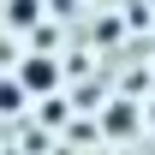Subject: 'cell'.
I'll return each instance as SVG.
<instances>
[{
	"label": "cell",
	"instance_id": "cell-1",
	"mask_svg": "<svg viewBox=\"0 0 155 155\" xmlns=\"http://www.w3.org/2000/svg\"><path fill=\"white\" fill-rule=\"evenodd\" d=\"M12 84H18L24 96H48V90L60 84V66L48 54H30V60H18V78H12Z\"/></svg>",
	"mask_w": 155,
	"mask_h": 155
},
{
	"label": "cell",
	"instance_id": "cell-2",
	"mask_svg": "<svg viewBox=\"0 0 155 155\" xmlns=\"http://www.w3.org/2000/svg\"><path fill=\"white\" fill-rule=\"evenodd\" d=\"M137 125H143V114H137L131 101H114L107 107V137H137Z\"/></svg>",
	"mask_w": 155,
	"mask_h": 155
},
{
	"label": "cell",
	"instance_id": "cell-3",
	"mask_svg": "<svg viewBox=\"0 0 155 155\" xmlns=\"http://www.w3.org/2000/svg\"><path fill=\"white\" fill-rule=\"evenodd\" d=\"M6 18H12V24H30V18H36V0H12Z\"/></svg>",
	"mask_w": 155,
	"mask_h": 155
},
{
	"label": "cell",
	"instance_id": "cell-4",
	"mask_svg": "<svg viewBox=\"0 0 155 155\" xmlns=\"http://www.w3.org/2000/svg\"><path fill=\"white\" fill-rule=\"evenodd\" d=\"M18 101H24V90L12 84V78H6V84H0V107H18Z\"/></svg>",
	"mask_w": 155,
	"mask_h": 155
},
{
	"label": "cell",
	"instance_id": "cell-5",
	"mask_svg": "<svg viewBox=\"0 0 155 155\" xmlns=\"http://www.w3.org/2000/svg\"><path fill=\"white\" fill-rule=\"evenodd\" d=\"M143 119H149V131H155V101H149V114H143Z\"/></svg>",
	"mask_w": 155,
	"mask_h": 155
}]
</instances>
